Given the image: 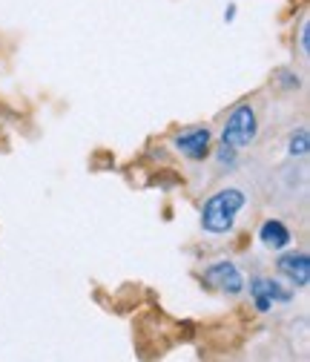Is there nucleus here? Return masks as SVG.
Listing matches in <instances>:
<instances>
[{
	"label": "nucleus",
	"instance_id": "obj_1",
	"mask_svg": "<svg viewBox=\"0 0 310 362\" xmlns=\"http://www.w3.org/2000/svg\"><path fill=\"white\" fill-rule=\"evenodd\" d=\"M247 207V190L239 185H225L218 187L201 207V228L210 236H225L233 233L239 213Z\"/></svg>",
	"mask_w": 310,
	"mask_h": 362
},
{
	"label": "nucleus",
	"instance_id": "obj_2",
	"mask_svg": "<svg viewBox=\"0 0 310 362\" xmlns=\"http://www.w3.org/2000/svg\"><path fill=\"white\" fill-rule=\"evenodd\" d=\"M256 135H258V115L250 104H242L230 112L225 129H221V144L225 147H233V150H242L247 144L256 141Z\"/></svg>",
	"mask_w": 310,
	"mask_h": 362
},
{
	"label": "nucleus",
	"instance_id": "obj_3",
	"mask_svg": "<svg viewBox=\"0 0 310 362\" xmlns=\"http://www.w3.org/2000/svg\"><path fill=\"white\" fill-rule=\"evenodd\" d=\"M172 147L179 150L181 156H187L190 161H204L207 153H210V129H207V127L181 129V132L172 139Z\"/></svg>",
	"mask_w": 310,
	"mask_h": 362
},
{
	"label": "nucleus",
	"instance_id": "obj_4",
	"mask_svg": "<svg viewBox=\"0 0 310 362\" xmlns=\"http://www.w3.org/2000/svg\"><path fill=\"white\" fill-rule=\"evenodd\" d=\"M204 279L210 285H215L221 293H230V296L244 291V276H242V270L233 262H215V264H210L204 270Z\"/></svg>",
	"mask_w": 310,
	"mask_h": 362
},
{
	"label": "nucleus",
	"instance_id": "obj_5",
	"mask_svg": "<svg viewBox=\"0 0 310 362\" xmlns=\"http://www.w3.org/2000/svg\"><path fill=\"white\" fill-rule=\"evenodd\" d=\"M279 274L287 276L296 288H304L310 282V259H307V253H285L279 259Z\"/></svg>",
	"mask_w": 310,
	"mask_h": 362
},
{
	"label": "nucleus",
	"instance_id": "obj_6",
	"mask_svg": "<svg viewBox=\"0 0 310 362\" xmlns=\"http://www.w3.org/2000/svg\"><path fill=\"white\" fill-rule=\"evenodd\" d=\"M258 239H261V245L268 247V250H282V247H287L290 245V228L282 221V218H268L261 224V230H258Z\"/></svg>",
	"mask_w": 310,
	"mask_h": 362
},
{
	"label": "nucleus",
	"instance_id": "obj_7",
	"mask_svg": "<svg viewBox=\"0 0 310 362\" xmlns=\"http://www.w3.org/2000/svg\"><path fill=\"white\" fill-rule=\"evenodd\" d=\"M250 293H253V302H256L258 310H270L273 308V296H270L268 279H253L250 282Z\"/></svg>",
	"mask_w": 310,
	"mask_h": 362
}]
</instances>
